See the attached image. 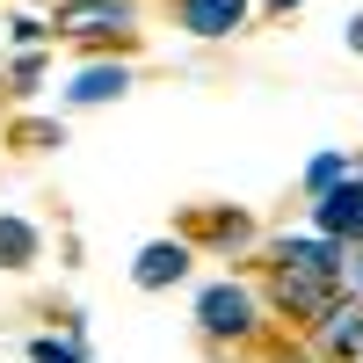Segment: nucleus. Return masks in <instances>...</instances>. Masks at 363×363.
Wrapping results in <instances>:
<instances>
[{
	"instance_id": "2eb2a0df",
	"label": "nucleus",
	"mask_w": 363,
	"mask_h": 363,
	"mask_svg": "<svg viewBox=\"0 0 363 363\" xmlns=\"http://www.w3.org/2000/svg\"><path fill=\"white\" fill-rule=\"evenodd\" d=\"M29 363H87V356H80V342H58V335H37V342H29Z\"/></svg>"
},
{
	"instance_id": "a211bd4d",
	"label": "nucleus",
	"mask_w": 363,
	"mask_h": 363,
	"mask_svg": "<svg viewBox=\"0 0 363 363\" xmlns=\"http://www.w3.org/2000/svg\"><path fill=\"white\" fill-rule=\"evenodd\" d=\"M342 37H349V51L363 58V15H349V29H342Z\"/></svg>"
},
{
	"instance_id": "f3484780",
	"label": "nucleus",
	"mask_w": 363,
	"mask_h": 363,
	"mask_svg": "<svg viewBox=\"0 0 363 363\" xmlns=\"http://www.w3.org/2000/svg\"><path fill=\"white\" fill-rule=\"evenodd\" d=\"M342 291H349V298H363V240L342 255Z\"/></svg>"
},
{
	"instance_id": "f8f14e48",
	"label": "nucleus",
	"mask_w": 363,
	"mask_h": 363,
	"mask_svg": "<svg viewBox=\"0 0 363 363\" xmlns=\"http://www.w3.org/2000/svg\"><path fill=\"white\" fill-rule=\"evenodd\" d=\"M335 182H349V153H342V145H335V153H313V160H306V189H313V196H327Z\"/></svg>"
},
{
	"instance_id": "6e6552de",
	"label": "nucleus",
	"mask_w": 363,
	"mask_h": 363,
	"mask_svg": "<svg viewBox=\"0 0 363 363\" xmlns=\"http://www.w3.org/2000/svg\"><path fill=\"white\" fill-rule=\"evenodd\" d=\"M313 342H320V356H335V363H356L363 356V298H335V313H327L320 327H313Z\"/></svg>"
},
{
	"instance_id": "9d476101",
	"label": "nucleus",
	"mask_w": 363,
	"mask_h": 363,
	"mask_svg": "<svg viewBox=\"0 0 363 363\" xmlns=\"http://www.w3.org/2000/svg\"><path fill=\"white\" fill-rule=\"evenodd\" d=\"M189 247L240 255V247H255V218H247V211H196V225H189Z\"/></svg>"
},
{
	"instance_id": "20e7f679",
	"label": "nucleus",
	"mask_w": 363,
	"mask_h": 363,
	"mask_svg": "<svg viewBox=\"0 0 363 363\" xmlns=\"http://www.w3.org/2000/svg\"><path fill=\"white\" fill-rule=\"evenodd\" d=\"M313 233L356 247L363 240V160H349V182H335L327 196H313Z\"/></svg>"
},
{
	"instance_id": "423d86ee",
	"label": "nucleus",
	"mask_w": 363,
	"mask_h": 363,
	"mask_svg": "<svg viewBox=\"0 0 363 363\" xmlns=\"http://www.w3.org/2000/svg\"><path fill=\"white\" fill-rule=\"evenodd\" d=\"M247 0H174V22L189 29V37H203V44H218V37H240L247 29Z\"/></svg>"
},
{
	"instance_id": "4468645a",
	"label": "nucleus",
	"mask_w": 363,
	"mask_h": 363,
	"mask_svg": "<svg viewBox=\"0 0 363 363\" xmlns=\"http://www.w3.org/2000/svg\"><path fill=\"white\" fill-rule=\"evenodd\" d=\"M37 87H44V51H22L8 66V95H37Z\"/></svg>"
},
{
	"instance_id": "0eeeda50",
	"label": "nucleus",
	"mask_w": 363,
	"mask_h": 363,
	"mask_svg": "<svg viewBox=\"0 0 363 363\" xmlns=\"http://www.w3.org/2000/svg\"><path fill=\"white\" fill-rule=\"evenodd\" d=\"M189 262H196V247H189V240H153V247H138L131 284H138V291H174L182 277H189Z\"/></svg>"
},
{
	"instance_id": "39448f33",
	"label": "nucleus",
	"mask_w": 363,
	"mask_h": 363,
	"mask_svg": "<svg viewBox=\"0 0 363 363\" xmlns=\"http://www.w3.org/2000/svg\"><path fill=\"white\" fill-rule=\"evenodd\" d=\"M335 298H342V284H335V277H277V269H269V306H277L284 320L320 327L327 313H335Z\"/></svg>"
},
{
	"instance_id": "ddd939ff",
	"label": "nucleus",
	"mask_w": 363,
	"mask_h": 363,
	"mask_svg": "<svg viewBox=\"0 0 363 363\" xmlns=\"http://www.w3.org/2000/svg\"><path fill=\"white\" fill-rule=\"evenodd\" d=\"M15 145H22V153H44V145H66V124H58V116H22V124H15Z\"/></svg>"
},
{
	"instance_id": "f257e3e1",
	"label": "nucleus",
	"mask_w": 363,
	"mask_h": 363,
	"mask_svg": "<svg viewBox=\"0 0 363 363\" xmlns=\"http://www.w3.org/2000/svg\"><path fill=\"white\" fill-rule=\"evenodd\" d=\"M51 37H73V44H131L138 37V8H131V0H58Z\"/></svg>"
},
{
	"instance_id": "9b49d317",
	"label": "nucleus",
	"mask_w": 363,
	"mask_h": 363,
	"mask_svg": "<svg viewBox=\"0 0 363 363\" xmlns=\"http://www.w3.org/2000/svg\"><path fill=\"white\" fill-rule=\"evenodd\" d=\"M37 247H44L37 225L15 218V211H0V269H29V262H37Z\"/></svg>"
},
{
	"instance_id": "dca6fc26",
	"label": "nucleus",
	"mask_w": 363,
	"mask_h": 363,
	"mask_svg": "<svg viewBox=\"0 0 363 363\" xmlns=\"http://www.w3.org/2000/svg\"><path fill=\"white\" fill-rule=\"evenodd\" d=\"M8 37H15L22 51H37V44L51 37V22H37V15H15V22H8Z\"/></svg>"
},
{
	"instance_id": "f03ea898",
	"label": "nucleus",
	"mask_w": 363,
	"mask_h": 363,
	"mask_svg": "<svg viewBox=\"0 0 363 363\" xmlns=\"http://www.w3.org/2000/svg\"><path fill=\"white\" fill-rule=\"evenodd\" d=\"M196 327L211 342H255L262 335V306H255V291L247 284H203L196 291Z\"/></svg>"
},
{
	"instance_id": "6ab92c4d",
	"label": "nucleus",
	"mask_w": 363,
	"mask_h": 363,
	"mask_svg": "<svg viewBox=\"0 0 363 363\" xmlns=\"http://www.w3.org/2000/svg\"><path fill=\"white\" fill-rule=\"evenodd\" d=\"M262 8H269V15H291V8H306V0H262Z\"/></svg>"
},
{
	"instance_id": "7ed1b4c3",
	"label": "nucleus",
	"mask_w": 363,
	"mask_h": 363,
	"mask_svg": "<svg viewBox=\"0 0 363 363\" xmlns=\"http://www.w3.org/2000/svg\"><path fill=\"white\" fill-rule=\"evenodd\" d=\"M342 240H327V233H284V240H269V269L277 277H335L342 284Z\"/></svg>"
},
{
	"instance_id": "1a4fd4ad",
	"label": "nucleus",
	"mask_w": 363,
	"mask_h": 363,
	"mask_svg": "<svg viewBox=\"0 0 363 363\" xmlns=\"http://www.w3.org/2000/svg\"><path fill=\"white\" fill-rule=\"evenodd\" d=\"M124 95H131V73L116 58H95V66H80L66 80V109H102V102H124Z\"/></svg>"
}]
</instances>
